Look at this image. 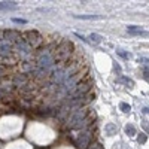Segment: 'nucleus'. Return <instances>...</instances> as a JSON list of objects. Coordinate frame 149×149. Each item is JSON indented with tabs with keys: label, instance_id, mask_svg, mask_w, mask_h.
<instances>
[{
	"label": "nucleus",
	"instance_id": "f8f14e48",
	"mask_svg": "<svg viewBox=\"0 0 149 149\" xmlns=\"http://www.w3.org/2000/svg\"><path fill=\"white\" fill-rule=\"evenodd\" d=\"M90 42L94 43V45L102 43V36H100V34H97V33H91V34H90Z\"/></svg>",
	"mask_w": 149,
	"mask_h": 149
},
{
	"label": "nucleus",
	"instance_id": "6e6552de",
	"mask_svg": "<svg viewBox=\"0 0 149 149\" xmlns=\"http://www.w3.org/2000/svg\"><path fill=\"white\" fill-rule=\"evenodd\" d=\"M27 82V76L26 74H15L14 79H12V84H14L15 86H24Z\"/></svg>",
	"mask_w": 149,
	"mask_h": 149
},
{
	"label": "nucleus",
	"instance_id": "ddd939ff",
	"mask_svg": "<svg viewBox=\"0 0 149 149\" xmlns=\"http://www.w3.org/2000/svg\"><path fill=\"white\" fill-rule=\"evenodd\" d=\"M76 18H81V19H102V17H97V15H76Z\"/></svg>",
	"mask_w": 149,
	"mask_h": 149
},
{
	"label": "nucleus",
	"instance_id": "39448f33",
	"mask_svg": "<svg viewBox=\"0 0 149 149\" xmlns=\"http://www.w3.org/2000/svg\"><path fill=\"white\" fill-rule=\"evenodd\" d=\"M86 116H88V109H86V107L73 110L72 113H70V116L67 118V127L69 128H73L76 124H79L81 121H84Z\"/></svg>",
	"mask_w": 149,
	"mask_h": 149
},
{
	"label": "nucleus",
	"instance_id": "6ab92c4d",
	"mask_svg": "<svg viewBox=\"0 0 149 149\" xmlns=\"http://www.w3.org/2000/svg\"><path fill=\"white\" fill-rule=\"evenodd\" d=\"M143 74H145V79L149 81V69H145V70H143Z\"/></svg>",
	"mask_w": 149,
	"mask_h": 149
},
{
	"label": "nucleus",
	"instance_id": "a211bd4d",
	"mask_svg": "<svg viewBox=\"0 0 149 149\" xmlns=\"http://www.w3.org/2000/svg\"><path fill=\"white\" fill-rule=\"evenodd\" d=\"M88 149H102V145H100V143H94V145H91Z\"/></svg>",
	"mask_w": 149,
	"mask_h": 149
},
{
	"label": "nucleus",
	"instance_id": "aec40b11",
	"mask_svg": "<svg viewBox=\"0 0 149 149\" xmlns=\"http://www.w3.org/2000/svg\"><path fill=\"white\" fill-rule=\"evenodd\" d=\"M15 22H19V24H26V19H19V18H14Z\"/></svg>",
	"mask_w": 149,
	"mask_h": 149
},
{
	"label": "nucleus",
	"instance_id": "2eb2a0df",
	"mask_svg": "<svg viewBox=\"0 0 149 149\" xmlns=\"http://www.w3.org/2000/svg\"><path fill=\"white\" fill-rule=\"evenodd\" d=\"M146 140H148V137H146V134H145V133H140V134L137 136V142H139L140 145L146 143Z\"/></svg>",
	"mask_w": 149,
	"mask_h": 149
},
{
	"label": "nucleus",
	"instance_id": "f03ea898",
	"mask_svg": "<svg viewBox=\"0 0 149 149\" xmlns=\"http://www.w3.org/2000/svg\"><path fill=\"white\" fill-rule=\"evenodd\" d=\"M91 86H93L91 78H84V79L76 85V88L73 90V93L70 94V95H72L70 100H74V98H79V97H84V95H86V94H90Z\"/></svg>",
	"mask_w": 149,
	"mask_h": 149
},
{
	"label": "nucleus",
	"instance_id": "f3484780",
	"mask_svg": "<svg viewBox=\"0 0 149 149\" xmlns=\"http://www.w3.org/2000/svg\"><path fill=\"white\" fill-rule=\"evenodd\" d=\"M118 54L122 57V58H125V60H130L131 58V54H127V52H122V51H118Z\"/></svg>",
	"mask_w": 149,
	"mask_h": 149
},
{
	"label": "nucleus",
	"instance_id": "9b49d317",
	"mask_svg": "<svg viewBox=\"0 0 149 149\" xmlns=\"http://www.w3.org/2000/svg\"><path fill=\"white\" fill-rule=\"evenodd\" d=\"M116 82H118V84H124V85H127V86H130V88H133V86H134L133 79H130V78H127V76H119V78L116 79Z\"/></svg>",
	"mask_w": 149,
	"mask_h": 149
},
{
	"label": "nucleus",
	"instance_id": "f257e3e1",
	"mask_svg": "<svg viewBox=\"0 0 149 149\" xmlns=\"http://www.w3.org/2000/svg\"><path fill=\"white\" fill-rule=\"evenodd\" d=\"M73 43L70 40H61L60 45H57V49L54 52V60H55V64L63 66L66 61L69 60V57L72 55L73 51Z\"/></svg>",
	"mask_w": 149,
	"mask_h": 149
},
{
	"label": "nucleus",
	"instance_id": "423d86ee",
	"mask_svg": "<svg viewBox=\"0 0 149 149\" xmlns=\"http://www.w3.org/2000/svg\"><path fill=\"white\" fill-rule=\"evenodd\" d=\"M31 51H33V49L27 45V42L24 40L22 37L14 43V54H15L18 58H27V57L31 54Z\"/></svg>",
	"mask_w": 149,
	"mask_h": 149
},
{
	"label": "nucleus",
	"instance_id": "9d476101",
	"mask_svg": "<svg viewBox=\"0 0 149 149\" xmlns=\"http://www.w3.org/2000/svg\"><path fill=\"white\" fill-rule=\"evenodd\" d=\"M104 131H106V134H107V136H113V134H116V131H118L116 124H113V122L106 124V125H104Z\"/></svg>",
	"mask_w": 149,
	"mask_h": 149
},
{
	"label": "nucleus",
	"instance_id": "412c9836",
	"mask_svg": "<svg viewBox=\"0 0 149 149\" xmlns=\"http://www.w3.org/2000/svg\"><path fill=\"white\" fill-rule=\"evenodd\" d=\"M143 128H145V130L149 133V125H148V122H143Z\"/></svg>",
	"mask_w": 149,
	"mask_h": 149
},
{
	"label": "nucleus",
	"instance_id": "dca6fc26",
	"mask_svg": "<svg viewBox=\"0 0 149 149\" xmlns=\"http://www.w3.org/2000/svg\"><path fill=\"white\" fill-rule=\"evenodd\" d=\"M119 109H121L122 112H130V110H131L130 104H127V103H121V104H119Z\"/></svg>",
	"mask_w": 149,
	"mask_h": 149
},
{
	"label": "nucleus",
	"instance_id": "20e7f679",
	"mask_svg": "<svg viewBox=\"0 0 149 149\" xmlns=\"http://www.w3.org/2000/svg\"><path fill=\"white\" fill-rule=\"evenodd\" d=\"M91 140H93V128H85L76 137L74 143L79 149H88L91 146Z\"/></svg>",
	"mask_w": 149,
	"mask_h": 149
},
{
	"label": "nucleus",
	"instance_id": "0eeeda50",
	"mask_svg": "<svg viewBox=\"0 0 149 149\" xmlns=\"http://www.w3.org/2000/svg\"><path fill=\"white\" fill-rule=\"evenodd\" d=\"M128 33L130 34H134V36H143V37H149V31L143 30L142 27H137V26H128L127 27Z\"/></svg>",
	"mask_w": 149,
	"mask_h": 149
},
{
	"label": "nucleus",
	"instance_id": "4be33fe9",
	"mask_svg": "<svg viewBox=\"0 0 149 149\" xmlns=\"http://www.w3.org/2000/svg\"><path fill=\"white\" fill-rule=\"evenodd\" d=\"M143 112H145V113H149V107H145V109H143Z\"/></svg>",
	"mask_w": 149,
	"mask_h": 149
},
{
	"label": "nucleus",
	"instance_id": "7ed1b4c3",
	"mask_svg": "<svg viewBox=\"0 0 149 149\" xmlns=\"http://www.w3.org/2000/svg\"><path fill=\"white\" fill-rule=\"evenodd\" d=\"M22 39L27 42V45L31 48V49H37L40 48V45L43 43V37L39 31L36 30H29L26 33H22Z\"/></svg>",
	"mask_w": 149,
	"mask_h": 149
},
{
	"label": "nucleus",
	"instance_id": "4468645a",
	"mask_svg": "<svg viewBox=\"0 0 149 149\" xmlns=\"http://www.w3.org/2000/svg\"><path fill=\"white\" fill-rule=\"evenodd\" d=\"M125 133H127L128 136H134V134H136V128H134V125H131V124L125 125Z\"/></svg>",
	"mask_w": 149,
	"mask_h": 149
},
{
	"label": "nucleus",
	"instance_id": "1a4fd4ad",
	"mask_svg": "<svg viewBox=\"0 0 149 149\" xmlns=\"http://www.w3.org/2000/svg\"><path fill=\"white\" fill-rule=\"evenodd\" d=\"M17 8H18L17 2H0V10H12Z\"/></svg>",
	"mask_w": 149,
	"mask_h": 149
}]
</instances>
